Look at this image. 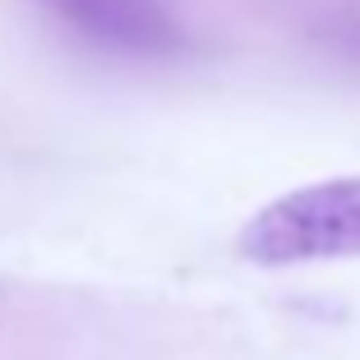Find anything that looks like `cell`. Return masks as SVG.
<instances>
[{
	"label": "cell",
	"mask_w": 360,
	"mask_h": 360,
	"mask_svg": "<svg viewBox=\"0 0 360 360\" xmlns=\"http://www.w3.org/2000/svg\"><path fill=\"white\" fill-rule=\"evenodd\" d=\"M88 46L120 60H180L190 56V28L167 0H42Z\"/></svg>",
	"instance_id": "2"
},
{
	"label": "cell",
	"mask_w": 360,
	"mask_h": 360,
	"mask_svg": "<svg viewBox=\"0 0 360 360\" xmlns=\"http://www.w3.org/2000/svg\"><path fill=\"white\" fill-rule=\"evenodd\" d=\"M338 42L347 46V51L360 56V19H347V23H342V28H338Z\"/></svg>",
	"instance_id": "3"
},
{
	"label": "cell",
	"mask_w": 360,
	"mask_h": 360,
	"mask_svg": "<svg viewBox=\"0 0 360 360\" xmlns=\"http://www.w3.org/2000/svg\"><path fill=\"white\" fill-rule=\"evenodd\" d=\"M240 259L259 268H305L360 259V176H328L268 199L240 226Z\"/></svg>",
	"instance_id": "1"
}]
</instances>
